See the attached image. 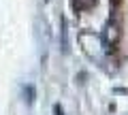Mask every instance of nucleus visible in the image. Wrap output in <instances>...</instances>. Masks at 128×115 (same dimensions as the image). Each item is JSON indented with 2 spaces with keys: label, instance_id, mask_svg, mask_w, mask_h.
<instances>
[{
  "label": "nucleus",
  "instance_id": "1",
  "mask_svg": "<svg viewBox=\"0 0 128 115\" xmlns=\"http://www.w3.org/2000/svg\"><path fill=\"white\" fill-rule=\"evenodd\" d=\"M96 4V0H73V6L77 11H86V9H92Z\"/></svg>",
  "mask_w": 128,
  "mask_h": 115
},
{
  "label": "nucleus",
  "instance_id": "2",
  "mask_svg": "<svg viewBox=\"0 0 128 115\" xmlns=\"http://www.w3.org/2000/svg\"><path fill=\"white\" fill-rule=\"evenodd\" d=\"M54 115H64V109H62L60 105H56V107H54Z\"/></svg>",
  "mask_w": 128,
  "mask_h": 115
}]
</instances>
